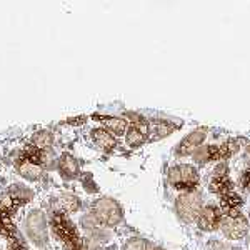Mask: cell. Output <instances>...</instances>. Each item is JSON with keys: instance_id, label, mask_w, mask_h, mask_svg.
<instances>
[{"instance_id": "1", "label": "cell", "mask_w": 250, "mask_h": 250, "mask_svg": "<svg viewBox=\"0 0 250 250\" xmlns=\"http://www.w3.org/2000/svg\"><path fill=\"white\" fill-rule=\"evenodd\" d=\"M90 215L99 222L102 227H115L119 225L124 219V210L120 207V204L112 197H102L97 199L94 205H92Z\"/></svg>"}, {"instance_id": "2", "label": "cell", "mask_w": 250, "mask_h": 250, "mask_svg": "<svg viewBox=\"0 0 250 250\" xmlns=\"http://www.w3.org/2000/svg\"><path fill=\"white\" fill-rule=\"evenodd\" d=\"M202 208H204L202 193L197 190V188L195 190L182 192L175 199V213L180 220L185 222V224L197 222Z\"/></svg>"}, {"instance_id": "3", "label": "cell", "mask_w": 250, "mask_h": 250, "mask_svg": "<svg viewBox=\"0 0 250 250\" xmlns=\"http://www.w3.org/2000/svg\"><path fill=\"white\" fill-rule=\"evenodd\" d=\"M199 182H200L199 170L190 164H177L168 170V184L173 188H180L182 192L195 190Z\"/></svg>"}, {"instance_id": "4", "label": "cell", "mask_w": 250, "mask_h": 250, "mask_svg": "<svg viewBox=\"0 0 250 250\" xmlns=\"http://www.w3.org/2000/svg\"><path fill=\"white\" fill-rule=\"evenodd\" d=\"M25 230L30 242L37 247H43L48 242L47 217L42 210H32L25 219Z\"/></svg>"}, {"instance_id": "5", "label": "cell", "mask_w": 250, "mask_h": 250, "mask_svg": "<svg viewBox=\"0 0 250 250\" xmlns=\"http://www.w3.org/2000/svg\"><path fill=\"white\" fill-rule=\"evenodd\" d=\"M220 230L227 239L230 240H239L247 233L249 230V224L244 219V215L235 212H229L227 215H222L220 222Z\"/></svg>"}, {"instance_id": "6", "label": "cell", "mask_w": 250, "mask_h": 250, "mask_svg": "<svg viewBox=\"0 0 250 250\" xmlns=\"http://www.w3.org/2000/svg\"><path fill=\"white\" fill-rule=\"evenodd\" d=\"M207 134L208 130L205 127H199L195 130H192L188 135H185L182 140L179 142V145L175 147L173 154L177 157H188V155H193L195 154L197 148H200L204 145V140L207 139Z\"/></svg>"}, {"instance_id": "7", "label": "cell", "mask_w": 250, "mask_h": 250, "mask_svg": "<svg viewBox=\"0 0 250 250\" xmlns=\"http://www.w3.org/2000/svg\"><path fill=\"white\" fill-rule=\"evenodd\" d=\"M222 222V212L215 205H205L200 212L199 219H197V227L204 232H213L217 229H220Z\"/></svg>"}, {"instance_id": "8", "label": "cell", "mask_w": 250, "mask_h": 250, "mask_svg": "<svg viewBox=\"0 0 250 250\" xmlns=\"http://www.w3.org/2000/svg\"><path fill=\"white\" fill-rule=\"evenodd\" d=\"M59 170L63 179H74L79 175V162L74 155L62 154L59 159Z\"/></svg>"}, {"instance_id": "9", "label": "cell", "mask_w": 250, "mask_h": 250, "mask_svg": "<svg viewBox=\"0 0 250 250\" xmlns=\"http://www.w3.org/2000/svg\"><path fill=\"white\" fill-rule=\"evenodd\" d=\"M192 157L197 164H207V162H210V160L220 159L222 157L220 145H202L200 148H197L195 154Z\"/></svg>"}, {"instance_id": "10", "label": "cell", "mask_w": 250, "mask_h": 250, "mask_svg": "<svg viewBox=\"0 0 250 250\" xmlns=\"http://www.w3.org/2000/svg\"><path fill=\"white\" fill-rule=\"evenodd\" d=\"M102 124H104V128H105L107 132H110L114 137L124 135L128 128V124L124 117H104Z\"/></svg>"}, {"instance_id": "11", "label": "cell", "mask_w": 250, "mask_h": 250, "mask_svg": "<svg viewBox=\"0 0 250 250\" xmlns=\"http://www.w3.org/2000/svg\"><path fill=\"white\" fill-rule=\"evenodd\" d=\"M80 202L75 195H70V193H62L57 199L54 200V208L55 212H75L79 210Z\"/></svg>"}, {"instance_id": "12", "label": "cell", "mask_w": 250, "mask_h": 250, "mask_svg": "<svg viewBox=\"0 0 250 250\" xmlns=\"http://www.w3.org/2000/svg\"><path fill=\"white\" fill-rule=\"evenodd\" d=\"M92 137H94V142L99 145L102 150H112L117 145L115 137L112 135L110 132H107L105 128H97V130H94Z\"/></svg>"}, {"instance_id": "13", "label": "cell", "mask_w": 250, "mask_h": 250, "mask_svg": "<svg viewBox=\"0 0 250 250\" xmlns=\"http://www.w3.org/2000/svg\"><path fill=\"white\" fill-rule=\"evenodd\" d=\"M19 173L22 177H25V179H29V180H37L39 177L42 175V168H40L35 162L25 160V162L19 167Z\"/></svg>"}, {"instance_id": "14", "label": "cell", "mask_w": 250, "mask_h": 250, "mask_svg": "<svg viewBox=\"0 0 250 250\" xmlns=\"http://www.w3.org/2000/svg\"><path fill=\"white\" fill-rule=\"evenodd\" d=\"M173 128L175 127H173L172 124L165 122V120H160V122L155 124V128H150V132H154V137H152V139L157 140V139H162V137L170 135L173 132Z\"/></svg>"}, {"instance_id": "15", "label": "cell", "mask_w": 250, "mask_h": 250, "mask_svg": "<svg viewBox=\"0 0 250 250\" xmlns=\"http://www.w3.org/2000/svg\"><path fill=\"white\" fill-rule=\"evenodd\" d=\"M150 244H148L145 239H140V237H135V239H130L124 244L122 250H152Z\"/></svg>"}, {"instance_id": "16", "label": "cell", "mask_w": 250, "mask_h": 250, "mask_svg": "<svg viewBox=\"0 0 250 250\" xmlns=\"http://www.w3.org/2000/svg\"><path fill=\"white\" fill-rule=\"evenodd\" d=\"M52 134L47 130H42V132H37L34 137H32V142L37 145L39 148H45V147H50L52 145Z\"/></svg>"}, {"instance_id": "17", "label": "cell", "mask_w": 250, "mask_h": 250, "mask_svg": "<svg viewBox=\"0 0 250 250\" xmlns=\"http://www.w3.org/2000/svg\"><path fill=\"white\" fill-rule=\"evenodd\" d=\"M245 188H247V192L250 193V173L247 175V179H245Z\"/></svg>"}, {"instance_id": "18", "label": "cell", "mask_w": 250, "mask_h": 250, "mask_svg": "<svg viewBox=\"0 0 250 250\" xmlns=\"http://www.w3.org/2000/svg\"><path fill=\"white\" fill-rule=\"evenodd\" d=\"M247 155L250 157V145H249V147H247Z\"/></svg>"}]
</instances>
